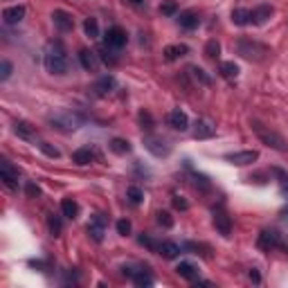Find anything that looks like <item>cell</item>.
<instances>
[{
    "instance_id": "cell-12",
    "label": "cell",
    "mask_w": 288,
    "mask_h": 288,
    "mask_svg": "<svg viewBox=\"0 0 288 288\" xmlns=\"http://www.w3.org/2000/svg\"><path fill=\"white\" fill-rule=\"evenodd\" d=\"M18 169H14V167L9 165L7 160L0 162V178H2V182H5L7 189H11V192H16L18 189Z\"/></svg>"
},
{
    "instance_id": "cell-28",
    "label": "cell",
    "mask_w": 288,
    "mask_h": 288,
    "mask_svg": "<svg viewBox=\"0 0 288 288\" xmlns=\"http://www.w3.org/2000/svg\"><path fill=\"white\" fill-rule=\"evenodd\" d=\"M232 23L239 27H246L250 25V9H243V7H239V9L232 11Z\"/></svg>"
},
{
    "instance_id": "cell-38",
    "label": "cell",
    "mask_w": 288,
    "mask_h": 288,
    "mask_svg": "<svg viewBox=\"0 0 288 288\" xmlns=\"http://www.w3.org/2000/svg\"><path fill=\"white\" fill-rule=\"evenodd\" d=\"M160 14H162V16H176V14H178V5L173 2V0L162 2V5H160Z\"/></svg>"
},
{
    "instance_id": "cell-42",
    "label": "cell",
    "mask_w": 288,
    "mask_h": 288,
    "mask_svg": "<svg viewBox=\"0 0 288 288\" xmlns=\"http://www.w3.org/2000/svg\"><path fill=\"white\" fill-rule=\"evenodd\" d=\"M25 194H27V198H38V196H41V187H38L36 182L29 180L25 185Z\"/></svg>"
},
{
    "instance_id": "cell-37",
    "label": "cell",
    "mask_w": 288,
    "mask_h": 288,
    "mask_svg": "<svg viewBox=\"0 0 288 288\" xmlns=\"http://www.w3.org/2000/svg\"><path fill=\"white\" fill-rule=\"evenodd\" d=\"M138 119H140V124H142V128H146V131H151V128L155 126V122H153V117H151L149 111H140Z\"/></svg>"
},
{
    "instance_id": "cell-16",
    "label": "cell",
    "mask_w": 288,
    "mask_h": 288,
    "mask_svg": "<svg viewBox=\"0 0 288 288\" xmlns=\"http://www.w3.org/2000/svg\"><path fill=\"white\" fill-rule=\"evenodd\" d=\"M178 25H180L182 29H187V32H194V29H198V25H201V16H198L194 9L180 11V14H178Z\"/></svg>"
},
{
    "instance_id": "cell-45",
    "label": "cell",
    "mask_w": 288,
    "mask_h": 288,
    "mask_svg": "<svg viewBox=\"0 0 288 288\" xmlns=\"http://www.w3.org/2000/svg\"><path fill=\"white\" fill-rule=\"evenodd\" d=\"M173 207H176V209H182V212H185V209H189V203H187L182 196H173Z\"/></svg>"
},
{
    "instance_id": "cell-31",
    "label": "cell",
    "mask_w": 288,
    "mask_h": 288,
    "mask_svg": "<svg viewBox=\"0 0 288 288\" xmlns=\"http://www.w3.org/2000/svg\"><path fill=\"white\" fill-rule=\"evenodd\" d=\"M219 54H221L219 41H216V38H209V41L205 43V57H207V59H212V61H216V59H219Z\"/></svg>"
},
{
    "instance_id": "cell-26",
    "label": "cell",
    "mask_w": 288,
    "mask_h": 288,
    "mask_svg": "<svg viewBox=\"0 0 288 288\" xmlns=\"http://www.w3.org/2000/svg\"><path fill=\"white\" fill-rule=\"evenodd\" d=\"M108 149H111L115 155H126V153H131V144H128V140H124V138H113L111 142H108Z\"/></svg>"
},
{
    "instance_id": "cell-34",
    "label": "cell",
    "mask_w": 288,
    "mask_h": 288,
    "mask_svg": "<svg viewBox=\"0 0 288 288\" xmlns=\"http://www.w3.org/2000/svg\"><path fill=\"white\" fill-rule=\"evenodd\" d=\"M155 221H158V225H162L165 230L173 228V216H171V212H167V209H160V212L155 214Z\"/></svg>"
},
{
    "instance_id": "cell-1",
    "label": "cell",
    "mask_w": 288,
    "mask_h": 288,
    "mask_svg": "<svg viewBox=\"0 0 288 288\" xmlns=\"http://www.w3.org/2000/svg\"><path fill=\"white\" fill-rule=\"evenodd\" d=\"M43 65L50 75H65L68 72V52H65L63 43L61 41H50L45 45V52H43Z\"/></svg>"
},
{
    "instance_id": "cell-7",
    "label": "cell",
    "mask_w": 288,
    "mask_h": 288,
    "mask_svg": "<svg viewBox=\"0 0 288 288\" xmlns=\"http://www.w3.org/2000/svg\"><path fill=\"white\" fill-rule=\"evenodd\" d=\"M212 221H214L216 232H219V234H223L225 239L232 234V219H230L228 209H225L223 205H216V207L212 209Z\"/></svg>"
},
{
    "instance_id": "cell-30",
    "label": "cell",
    "mask_w": 288,
    "mask_h": 288,
    "mask_svg": "<svg viewBox=\"0 0 288 288\" xmlns=\"http://www.w3.org/2000/svg\"><path fill=\"white\" fill-rule=\"evenodd\" d=\"M48 230L52 236H61V232H63V223H61V219L57 216V214H48Z\"/></svg>"
},
{
    "instance_id": "cell-15",
    "label": "cell",
    "mask_w": 288,
    "mask_h": 288,
    "mask_svg": "<svg viewBox=\"0 0 288 288\" xmlns=\"http://www.w3.org/2000/svg\"><path fill=\"white\" fill-rule=\"evenodd\" d=\"M115 88H117V79L113 75H104L102 79H97V84L92 86V90H95L97 97H108Z\"/></svg>"
},
{
    "instance_id": "cell-36",
    "label": "cell",
    "mask_w": 288,
    "mask_h": 288,
    "mask_svg": "<svg viewBox=\"0 0 288 288\" xmlns=\"http://www.w3.org/2000/svg\"><path fill=\"white\" fill-rule=\"evenodd\" d=\"M272 173L277 176V180H279V185H282V192L288 196V171H284V169H279V167H272Z\"/></svg>"
},
{
    "instance_id": "cell-2",
    "label": "cell",
    "mask_w": 288,
    "mask_h": 288,
    "mask_svg": "<svg viewBox=\"0 0 288 288\" xmlns=\"http://www.w3.org/2000/svg\"><path fill=\"white\" fill-rule=\"evenodd\" d=\"M50 126L61 131V133H75L84 126V115L77 111H70V108H63V111H57L48 117Z\"/></svg>"
},
{
    "instance_id": "cell-40",
    "label": "cell",
    "mask_w": 288,
    "mask_h": 288,
    "mask_svg": "<svg viewBox=\"0 0 288 288\" xmlns=\"http://www.w3.org/2000/svg\"><path fill=\"white\" fill-rule=\"evenodd\" d=\"M115 228H117V234L128 236V234H131V228H133V225H131V221H128V219H119Z\"/></svg>"
},
{
    "instance_id": "cell-8",
    "label": "cell",
    "mask_w": 288,
    "mask_h": 288,
    "mask_svg": "<svg viewBox=\"0 0 288 288\" xmlns=\"http://www.w3.org/2000/svg\"><path fill=\"white\" fill-rule=\"evenodd\" d=\"M106 216L104 214H92L90 216V223H88V236L97 243L104 241V234H106Z\"/></svg>"
},
{
    "instance_id": "cell-22",
    "label": "cell",
    "mask_w": 288,
    "mask_h": 288,
    "mask_svg": "<svg viewBox=\"0 0 288 288\" xmlns=\"http://www.w3.org/2000/svg\"><path fill=\"white\" fill-rule=\"evenodd\" d=\"M79 63L84 70H88V72H95L97 65H99V54L92 52V50H81L79 52Z\"/></svg>"
},
{
    "instance_id": "cell-18",
    "label": "cell",
    "mask_w": 288,
    "mask_h": 288,
    "mask_svg": "<svg viewBox=\"0 0 288 288\" xmlns=\"http://www.w3.org/2000/svg\"><path fill=\"white\" fill-rule=\"evenodd\" d=\"M25 18V7L23 5H11L2 9V23L5 25H18Z\"/></svg>"
},
{
    "instance_id": "cell-46",
    "label": "cell",
    "mask_w": 288,
    "mask_h": 288,
    "mask_svg": "<svg viewBox=\"0 0 288 288\" xmlns=\"http://www.w3.org/2000/svg\"><path fill=\"white\" fill-rule=\"evenodd\" d=\"M248 277H250L255 284H259V282H261V275H259V270H255V268H252V270L248 272Z\"/></svg>"
},
{
    "instance_id": "cell-4",
    "label": "cell",
    "mask_w": 288,
    "mask_h": 288,
    "mask_svg": "<svg viewBox=\"0 0 288 288\" xmlns=\"http://www.w3.org/2000/svg\"><path fill=\"white\" fill-rule=\"evenodd\" d=\"M250 126H252V131L257 133V138L261 140L263 144H268L270 149H275V151H288V142L284 140V135L277 133V131H272L270 126L261 124L259 119H252Z\"/></svg>"
},
{
    "instance_id": "cell-23",
    "label": "cell",
    "mask_w": 288,
    "mask_h": 288,
    "mask_svg": "<svg viewBox=\"0 0 288 288\" xmlns=\"http://www.w3.org/2000/svg\"><path fill=\"white\" fill-rule=\"evenodd\" d=\"M95 158H97V153H95V149H90V146H81V149H77L75 153H72V162H75L77 167L90 165Z\"/></svg>"
},
{
    "instance_id": "cell-27",
    "label": "cell",
    "mask_w": 288,
    "mask_h": 288,
    "mask_svg": "<svg viewBox=\"0 0 288 288\" xmlns=\"http://www.w3.org/2000/svg\"><path fill=\"white\" fill-rule=\"evenodd\" d=\"M219 72H221V77L223 79H236L239 77V65L234 63V61H223V63L219 65Z\"/></svg>"
},
{
    "instance_id": "cell-41",
    "label": "cell",
    "mask_w": 288,
    "mask_h": 288,
    "mask_svg": "<svg viewBox=\"0 0 288 288\" xmlns=\"http://www.w3.org/2000/svg\"><path fill=\"white\" fill-rule=\"evenodd\" d=\"M97 54H99V59H102L104 63H108V65H115V63H117V59H115V57H111V48H106V45H104V48L99 50Z\"/></svg>"
},
{
    "instance_id": "cell-32",
    "label": "cell",
    "mask_w": 288,
    "mask_h": 288,
    "mask_svg": "<svg viewBox=\"0 0 288 288\" xmlns=\"http://www.w3.org/2000/svg\"><path fill=\"white\" fill-rule=\"evenodd\" d=\"M189 72H192V77H194V79H196V81H201L203 86H212V77H209L203 68H198V65H192V68H189Z\"/></svg>"
},
{
    "instance_id": "cell-17",
    "label": "cell",
    "mask_w": 288,
    "mask_h": 288,
    "mask_svg": "<svg viewBox=\"0 0 288 288\" xmlns=\"http://www.w3.org/2000/svg\"><path fill=\"white\" fill-rule=\"evenodd\" d=\"M176 272L182 279H187V282H192V284H196L198 279H201V270H198V266L192 261H180L176 266Z\"/></svg>"
},
{
    "instance_id": "cell-9",
    "label": "cell",
    "mask_w": 288,
    "mask_h": 288,
    "mask_svg": "<svg viewBox=\"0 0 288 288\" xmlns=\"http://www.w3.org/2000/svg\"><path fill=\"white\" fill-rule=\"evenodd\" d=\"M128 43V36H126V32H124L122 27H111L106 32V36H104V45L106 48H111V50H122L124 45Z\"/></svg>"
},
{
    "instance_id": "cell-20",
    "label": "cell",
    "mask_w": 288,
    "mask_h": 288,
    "mask_svg": "<svg viewBox=\"0 0 288 288\" xmlns=\"http://www.w3.org/2000/svg\"><path fill=\"white\" fill-rule=\"evenodd\" d=\"M169 126L176 128V131H187L189 128V117H187V113L180 111V108H173V111L169 113Z\"/></svg>"
},
{
    "instance_id": "cell-25",
    "label": "cell",
    "mask_w": 288,
    "mask_h": 288,
    "mask_svg": "<svg viewBox=\"0 0 288 288\" xmlns=\"http://www.w3.org/2000/svg\"><path fill=\"white\" fill-rule=\"evenodd\" d=\"M61 214H63L65 219L75 221L79 216V203H77L75 198H63L61 201Z\"/></svg>"
},
{
    "instance_id": "cell-44",
    "label": "cell",
    "mask_w": 288,
    "mask_h": 288,
    "mask_svg": "<svg viewBox=\"0 0 288 288\" xmlns=\"http://www.w3.org/2000/svg\"><path fill=\"white\" fill-rule=\"evenodd\" d=\"M194 185L196 187H201V189H209V178L207 176H203V173H194Z\"/></svg>"
},
{
    "instance_id": "cell-39",
    "label": "cell",
    "mask_w": 288,
    "mask_h": 288,
    "mask_svg": "<svg viewBox=\"0 0 288 288\" xmlns=\"http://www.w3.org/2000/svg\"><path fill=\"white\" fill-rule=\"evenodd\" d=\"M140 243H142L144 248H149L151 252H158V248H160V243H158L155 239H151L149 234H142V236H140Z\"/></svg>"
},
{
    "instance_id": "cell-13",
    "label": "cell",
    "mask_w": 288,
    "mask_h": 288,
    "mask_svg": "<svg viewBox=\"0 0 288 288\" xmlns=\"http://www.w3.org/2000/svg\"><path fill=\"white\" fill-rule=\"evenodd\" d=\"M52 23L59 32H72L75 29V18L65 9H54L52 11Z\"/></svg>"
},
{
    "instance_id": "cell-19",
    "label": "cell",
    "mask_w": 288,
    "mask_h": 288,
    "mask_svg": "<svg viewBox=\"0 0 288 288\" xmlns=\"http://www.w3.org/2000/svg\"><path fill=\"white\" fill-rule=\"evenodd\" d=\"M14 133L21 140L34 142V140H36V126H32V124L25 122V119H18V122H14Z\"/></svg>"
},
{
    "instance_id": "cell-33",
    "label": "cell",
    "mask_w": 288,
    "mask_h": 288,
    "mask_svg": "<svg viewBox=\"0 0 288 288\" xmlns=\"http://www.w3.org/2000/svg\"><path fill=\"white\" fill-rule=\"evenodd\" d=\"M126 198H128V201H131L133 205H140V203L144 201V192L140 189L138 185H131V187L126 189Z\"/></svg>"
},
{
    "instance_id": "cell-35",
    "label": "cell",
    "mask_w": 288,
    "mask_h": 288,
    "mask_svg": "<svg viewBox=\"0 0 288 288\" xmlns=\"http://www.w3.org/2000/svg\"><path fill=\"white\" fill-rule=\"evenodd\" d=\"M38 149H41V153H43V155H48V158H52V160L61 158V151L57 149L54 144H50V142H41V144H38Z\"/></svg>"
},
{
    "instance_id": "cell-3",
    "label": "cell",
    "mask_w": 288,
    "mask_h": 288,
    "mask_svg": "<svg viewBox=\"0 0 288 288\" xmlns=\"http://www.w3.org/2000/svg\"><path fill=\"white\" fill-rule=\"evenodd\" d=\"M236 52H239L243 59L255 61V63H259V61H266L268 57L272 54L268 45L255 41V38H239V41H236Z\"/></svg>"
},
{
    "instance_id": "cell-24",
    "label": "cell",
    "mask_w": 288,
    "mask_h": 288,
    "mask_svg": "<svg viewBox=\"0 0 288 288\" xmlns=\"http://www.w3.org/2000/svg\"><path fill=\"white\" fill-rule=\"evenodd\" d=\"M180 252H182V248L178 246L176 241H162L160 248H158V255H160L162 259H176Z\"/></svg>"
},
{
    "instance_id": "cell-5",
    "label": "cell",
    "mask_w": 288,
    "mask_h": 288,
    "mask_svg": "<svg viewBox=\"0 0 288 288\" xmlns=\"http://www.w3.org/2000/svg\"><path fill=\"white\" fill-rule=\"evenodd\" d=\"M257 248L261 252H270V250H277V248L288 250V243L284 241L282 232H277V230H261L259 236H257Z\"/></svg>"
},
{
    "instance_id": "cell-11",
    "label": "cell",
    "mask_w": 288,
    "mask_h": 288,
    "mask_svg": "<svg viewBox=\"0 0 288 288\" xmlns=\"http://www.w3.org/2000/svg\"><path fill=\"white\" fill-rule=\"evenodd\" d=\"M272 14H275V7L268 5V2L255 7V9H250V25H257V27L266 25V23L272 18Z\"/></svg>"
},
{
    "instance_id": "cell-47",
    "label": "cell",
    "mask_w": 288,
    "mask_h": 288,
    "mask_svg": "<svg viewBox=\"0 0 288 288\" xmlns=\"http://www.w3.org/2000/svg\"><path fill=\"white\" fill-rule=\"evenodd\" d=\"M128 2H131V5H142L144 0H128Z\"/></svg>"
},
{
    "instance_id": "cell-6",
    "label": "cell",
    "mask_w": 288,
    "mask_h": 288,
    "mask_svg": "<svg viewBox=\"0 0 288 288\" xmlns=\"http://www.w3.org/2000/svg\"><path fill=\"white\" fill-rule=\"evenodd\" d=\"M142 144L144 149L149 151L151 155H155V158H167L171 153V144L165 138H158V135H144Z\"/></svg>"
},
{
    "instance_id": "cell-10",
    "label": "cell",
    "mask_w": 288,
    "mask_h": 288,
    "mask_svg": "<svg viewBox=\"0 0 288 288\" xmlns=\"http://www.w3.org/2000/svg\"><path fill=\"white\" fill-rule=\"evenodd\" d=\"M259 160V151L250 149V151H234V153H228L225 155V162L234 167H246V165H252V162Z\"/></svg>"
},
{
    "instance_id": "cell-43",
    "label": "cell",
    "mask_w": 288,
    "mask_h": 288,
    "mask_svg": "<svg viewBox=\"0 0 288 288\" xmlns=\"http://www.w3.org/2000/svg\"><path fill=\"white\" fill-rule=\"evenodd\" d=\"M11 70H14V65L9 63V61H2L0 63V81H7L11 77Z\"/></svg>"
},
{
    "instance_id": "cell-14",
    "label": "cell",
    "mask_w": 288,
    "mask_h": 288,
    "mask_svg": "<svg viewBox=\"0 0 288 288\" xmlns=\"http://www.w3.org/2000/svg\"><path fill=\"white\" fill-rule=\"evenodd\" d=\"M194 138L196 140H209L216 135V124L212 122V119H196V124H194Z\"/></svg>"
},
{
    "instance_id": "cell-29",
    "label": "cell",
    "mask_w": 288,
    "mask_h": 288,
    "mask_svg": "<svg viewBox=\"0 0 288 288\" xmlns=\"http://www.w3.org/2000/svg\"><path fill=\"white\" fill-rule=\"evenodd\" d=\"M84 32H86V36L92 38V41L99 36V23H97V18H92V16L86 18L84 21Z\"/></svg>"
},
{
    "instance_id": "cell-21",
    "label": "cell",
    "mask_w": 288,
    "mask_h": 288,
    "mask_svg": "<svg viewBox=\"0 0 288 288\" xmlns=\"http://www.w3.org/2000/svg\"><path fill=\"white\" fill-rule=\"evenodd\" d=\"M162 54H165V61H178L189 54V45H185V43H173V45H167Z\"/></svg>"
}]
</instances>
